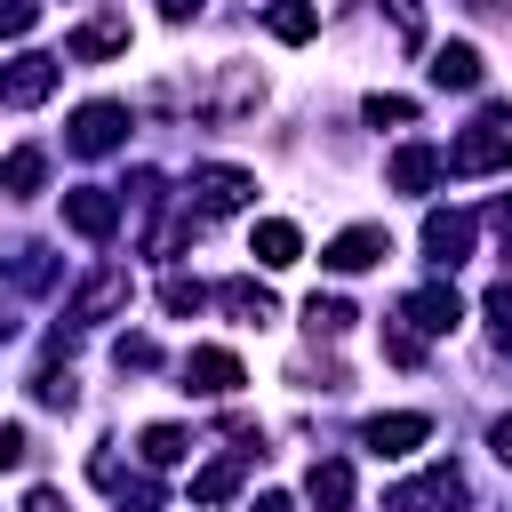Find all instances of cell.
I'll return each mask as SVG.
<instances>
[{
    "mask_svg": "<svg viewBox=\"0 0 512 512\" xmlns=\"http://www.w3.org/2000/svg\"><path fill=\"white\" fill-rule=\"evenodd\" d=\"M440 168H448V176H496V168H512V112H480V120L440 152Z\"/></svg>",
    "mask_w": 512,
    "mask_h": 512,
    "instance_id": "cell-1",
    "label": "cell"
},
{
    "mask_svg": "<svg viewBox=\"0 0 512 512\" xmlns=\"http://www.w3.org/2000/svg\"><path fill=\"white\" fill-rule=\"evenodd\" d=\"M120 144H128V104L96 96V104L72 112V152H80V160H104V152H120Z\"/></svg>",
    "mask_w": 512,
    "mask_h": 512,
    "instance_id": "cell-2",
    "label": "cell"
},
{
    "mask_svg": "<svg viewBox=\"0 0 512 512\" xmlns=\"http://www.w3.org/2000/svg\"><path fill=\"white\" fill-rule=\"evenodd\" d=\"M248 200H256V176H248V168H232V160L192 168V208H200V216H232V208H248Z\"/></svg>",
    "mask_w": 512,
    "mask_h": 512,
    "instance_id": "cell-3",
    "label": "cell"
},
{
    "mask_svg": "<svg viewBox=\"0 0 512 512\" xmlns=\"http://www.w3.org/2000/svg\"><path fill=\"white\" fill-rule=\"evenodd\" d=\"M240 384H248L240 352H224V344H192V352H184V392H200V400H232Z\"/></svg>",
    "mask_w": 512,
    "mask_h": 512,
    "instance_id": "cell-4",
    "label": "cell"
},
{
    "mask_svg": "<svg viewBox=\"0 0 512 512\" xmlns=\"http://www.w3.org/2000/svg\"><path fill=\"white\" fill-rule=\"evenodd\" d=\"M56 80H64V56H16V64H0V104L32 112V104L56 96Z\"/></svg>",
    "mask_w": 512,
    "mask_h": 512,
    "instance_id": "cell-5",
    "label": "cell"
},
{
    "mask_svg": "<svg viewBox=\"0 0 512 512\" xmlns=\"http://www.w3.org/2000/svg\"><path fill=\"white\" fill-rule=\"evenodd\" d=\"M456 320H464V296H456L448 280H424V288L400 304V328H408V336H448Z\"/></svg>",
    "mask_w": 512,
    "mask_h": 512,
    "instance_id": "cell-6",
    "label": "cell"
},
{
    "mask_svg": "<svg viewBox=\"0 0 512 512\" xmlns=\"http://www.w3.org/2000/svg\"><path fill=\"white\" fill-rule=\"evenodd\" d=\"M448 504H464V472L456 464H432L424 480H408V488L384 496V512H448Z\"/></svg>",
    "mask_w": 512,
    "mask_h": 512,
    "instance_id": "cell-7",
    "label": "cell"
},
{
    "mask_svg": "<svg viewBox=\"0 0 512 512\" xmlns=\"http://www.w3.org/2000/svg\"><path fill=\"white\" fill-rule=\"evenodd\" d=\"M64 224H72L80 240H112V232H120V200H112L104 184H72V192H64Z\"/></svg>",
    "mask_w": 512,
    "mask_h": 512,
    "instance_id": "cell-8",
    "label": "cell"
},
{
    "mask_svg": "<svg viewBox=\"0 0 512 512\" xmlns=\"http://www.w3.org/2000/svg\"><path fill=\"white\" fill-rule=\"evenodd\" d=\"M472 232H480V224H472L464 208H432V216H424V256H432L440 272H456V264L472 256Z\"/></svg>",
    "mask_w": 512,
    "mask_h": 512,
    "instance_id": "cell-9",
    "label": "cell"
},
{
    "mask_svg": "<svg viewBox=\"0 0 512 512\" xmlns=\"http://www.w3.org/2000/svg\"><path fill=\"white\" fill-rule=\"evenodd\" d=\"M384 256H392V232H384V224H352V232H336V240L320 248L328 272H368V264H384Z\"/></svg>",
    "mask_w": 512,
    "mask_h": 512,
    "instance_id": "cell-10",
    "label": "cell"
},
{
    "mask_svg": "<svg viewBox=\"0 0 512 512\" xmlns=\"http://www.w3.org/2000/svg\"><path fill=\"white\" fill-rule=\"evenodd\" d=\"M112 312H128V264H104V272L64 304V320H80V328H96V320H112Z\"/></svg>",
    "mask_w": 512,
    "mask_h": 512,
    "instance_id": "cell-11",
    "label": "cell"
},
{
    "mask_svg": "<svg viewBox=\"0 0 512 512\" xmlns=\"http://www.w3.org/2000/svg\"><path fill=\"white\" fill-rule=\"evenodd\" d=\"M424 440H432V416H408V408H400V416H368V424H360V448H368V456H416Z\"/></svg>",
    "mask_w": 512,
    "mask_h": 512,
    "instance_id": "cell-12",
    "label": "cell"
},
{
    "mask_svg": "<svg viewBox=\"0 0 512 512\" xmlns=\"http://www.w3.org/2000/svg\"><path fill=\"white\" fill-rule=\"evenodd\" d=\"M120 48H128V16H88V24H72L64 64H96V56H120Z\"/></svg>",
    "mask_w": 512,
    "mask_h": 512,
    "instance_id": "cell-13",
    "label": "cell"
},
{
    "mask_svg": "<svg viewBox=\"0 0 512 512\" xmlns=\"http://www.w3.org/2000/svg\"><path fill=\"white\" fill-rule=\"evenodd\" d=\"M424 72H432V88H456V96H464V88H480V48H464V40H440Z\"/></svg>",
    "mask_w": 512,
    "mask_h": 512,
    "instance_id": "cell-14",
    "label": "cell"
},
{
    "mask_svg": "<svg viewBox=\"0 0 512 512\" xmlns=\"http://www.w3.org/2000/svg\"><path fill=\"white\" fill-rule=\"evenodd\" d=\"M248 256H256V264H272V272H288V264L304 256V232H296L288 216H264V224H256V240H248Z\"/></svg>",
    "mask_w": 512,
    "mask_h": 512,
    "instance_id": "cell-15",
    "label": "cell"
},
{
    "mask_svg": "<svg viewBox=\"0 0 512 512\" xmlns=\"http://www.w3.org/2000/svg\"><path fill=\"white\" fill-rule=\"evenodd\" d=\"M440 176H448V168H440L432 144H400V152H392V192H432Z\"/></svg>",
    "mask_w": 512,
    "mask_h": 512,
    "instance_id": "cell-16",
    "label": "cell"
},
{
    "mask_svg": "<svg viewBox=\"0 0 512 512\" xmlns=\"http://www.w3.org/2000/svg\"><path fill=\"white\" fill-rule=\"evenodd\" d=\"M216 304H224L232 320H248V328H264V320L280 312V304H272V288H264V280H248V272H240V280H224V288H216Z\"/></svg>",
    "mask_w": 512,
    "mask_h": 512,
    "instance_id": "cell-17",
    "label": "cell"
},
{
    "mask_svg": "<svg viewBox=\"0 0 512 512\" xmlns=\"http://www.w3.org/2000/svg\"><path fill=\"white\" fill-rule=\"evenodd\" d=\"M40 176H48V152H40V144H16V152L0 160V192H8V200H32Z\"/></svg>",
    "mask_w": 512,
    "mask_h": 512,
    "instance_id": "cell-18",
    "label": "cell"
},
{
    "mask_svg": "<svg viewBox=\"0 0 512 512\" xmlns=\"http://www.w3.org/2000/svg\"><path fill=\"white\" fill-rule=\"evenodd\" d=\"M304 488H312V504H320V512H344V504H352V464H344V456H320Z\"/></svg>",
    "mask_w": 512,
    "mask_h": 512,
    "instance_id": "cell-19",
    "label": "cell"
},
{
    "mask_svg": "<svg viewBox=\"0 0 512 512\" xmlns=\"http://www.w3.org/2000/svg\"><path fill=\"white\" fill-rule=\"evenodd\" d=\"M264 32L296 48V40H312V32H320V8H312V0H272V8H264Z\"/></svg>",
    "mask_w": 512,
    "mask_h": 512,
    "instance_id": "cell-20",
    "label": "cell"
},
{
    "mask_svg": "<svg viewBox=\"0 0 512 512\" xmlns=\"http://www.w3.org/2000/svg\"><path fill=\"white\" fill-rule=\"evenodd\" d=\"M184 448H192V432H184V424H144V440H136V456H144L152 472L184 464Z\"/></svg>",
    "mask_w": 512,
    "mask_h": 512,
    "instance_id": "cell-21",
    "label": "cell"
},
{
    "mask_svg": "<svg viewBox=\"0 0 512 512\" xmlns=\"http://www.w3.org/2000/svg\"><path fill=\"white\" fill-rule=\"evenodd\" d=\"M240 472H248V456H216V464H200V472H192V504H224V496L240 488Z\"/></svg>",
    "mask_w": 512,
    "mask_h": 512,
    "instance_id": "cell-22",
    "label": "cell"
},
{
    "mask_svg": "<svg viewBox=\"0 0 512 512\" xmlns=\"http://www.w3.org/2000/svg\"><path fill=\"white\" fill-rule=\"evenodd\" d=\"M200 304H208V288H200V280H184V272H168V280H160V312H168V320H192Z\"/></svg>",
    "mask_w": 512,
    "mask_h": 512,
    "instance_id": "cell-23",
    "label": "cell"
},
{
    "mask_svg": "<svg viewBox=\"0 0 512 512\" xmlns=\"http://www.w3.org/2000/svg\"><path fill=\"white\" fill-rule=\"evenodd\" d=\"M304 328H312V336H344V328H352V304H344V296H312V304H304Z\"/></svg>",
    "mask_w": 512,
    "mask_h": 512,
    "instance_id": "cell-24",
    "label": "cell"
},
{
    "mask_svg": "<svg viewBox=\"0 0 512 512\" xmlns=\"http://www.w3.org/2000/svg\"><path fill=\"white\" fill-rule=\"evenodd\" d=\"M480 312H488V336H496V352H512V280H496V288L480 296Z\"/></svg>",
    "mask_w": 512,
    "mask_h": 512,
    "instance_id": "cell-25",
    "label": "cell"
},
{
    "mask_svg": "<svg viewBox=\"0 0 512 512\" xmlns=\"http://www.w3.org/2000/svg\"><path fill=\"white\" fill-rule=\"evenodd\" d=\"M384 16L400 32V48H424V0H384Z\"/></svg>",
    "mask_w": 512,
    "mask_h": 512,
    "instance_id": "cell-26",
    "label": "cell"
},
{
    "mask_svg": "<svg viewBox=\"0 0 512 512\" xmlns=\"http://www.w3.org/2000/svg\"><path fill=\"white\" fill-rule=\"evenodd\" d=\"M360 112H368L376 128H408V120H416V104H408V96H384V88H376V96H368Z\"/></svg>",
    "mask_w": 512,
    "mask_h": 512,
    "instance_id": "cell-27",
    "label": "cell"
},
{
    "mask_svg": "<svg viewBox=\"0 0 512 512\" xmlns=\"http://www.w3.org/2000/svg\"><path fill=\"white\" fill-rule=\"evenodd\" d=\"M32 400L40 408H72V368H40L32 376Z\"/></svg>",
    "mask_w": 512,
    "mask_h": 512,
    "instance_id": "cell-28",
    "label": "cell"
},
{
    "mask_svg": "<svg viewBox=\"0 0 512 512\" xmlns=\"http://www.w3.org/2000/svg\"><path fill=\"white\" fill-rule=\"evenodd\" d=\"M40 24V0H0V40H24Z\"/></svg>",
    "mask_w": 512,
    "mask_h": 512,
    "instance_id": "cell-29",
    "label": "cell"
},
{
    "mask_svg": "<svg viewBox=\"0 0 512 512\" xmlns=\"http://www.w3.org/2000/svg\"><path fill=\"white\" fill-rule=\"evenodd\" d=\"M112 360H120V368H160V344H152V336H120Z\"/></svg>",
    "mask_w": 512,
    "mask_h": 512,
    "instance_id": "cell-30",
    "label": "cell"
},
{
    "mask_svg": "<svg viewBox=\"0 0 512 512\" xmlns=\"http://www.w3.org/2000/svg\"><path fill=\"white\" fill-rule=\"evenodd\" d=\"M24 448H32V440H24V424H0V472H16V464H24Z\"/></svg>",
    "mask_w": 512,
    "mask_h": 512,
    "instance_id": "cell-31",
    "label": "cell"
},
{
    "mask_svg": "<svg viewBox=\"0 0 512 512\" xmlns=\"http://www.w3.org/2000/svg\"><path fill=\"white\" fill-rule=\"evenodd\" d=\"M488 448H496V464L512 472V416H496V424H488Z\"/></svg>",
    "mask_w": 512,
    "mask_h": 512,
    "instance_id": "cell-32",
    "label": "cell"
},
{
    "mask_svg": "<svg viewBox=\"0 0 512 512\" xmlns=\"http://www.w3.org/2000/svg\"><path fill=\"white\" fill-rule=\"evenodd\" d=\"M24 512H64V496H56V488H32V496H24Z\"/></svg>",
    "mask_w": 512,
    "mask_h": 512,
    "instance_id": "cell-33",
    "label": "cell"
},
{
    "mask_svg": "<svg viewBox=\"0 0 512 512\" xmlns=\"http://www.w3.org/2000/svg\"><path fill=\"white\" fill-rule=\"evenodd\" d=\"M160 16H168V24H192V16H200V0H160Z\"/></svg>",
    "mask_w": 512,
    "mask_h": 512,
    "instance_id": "cell-34",
    "label": "cell"
},
{
    "mask_svg": "<svg viewBox=\"0 0 512 512\" xmlns=\"http://www.w3.org/2000/svg\"><path fill=\"white\" fill-rule=\"evenodd\" d=\"M256 512H296V504H288L280 488H264V496H256Z\"/></svg>",
    "mask_w": 512,
    "mask_h": 512,
    "instance_id": "cell-35",
    "label": "cell"
}]
</instances>
